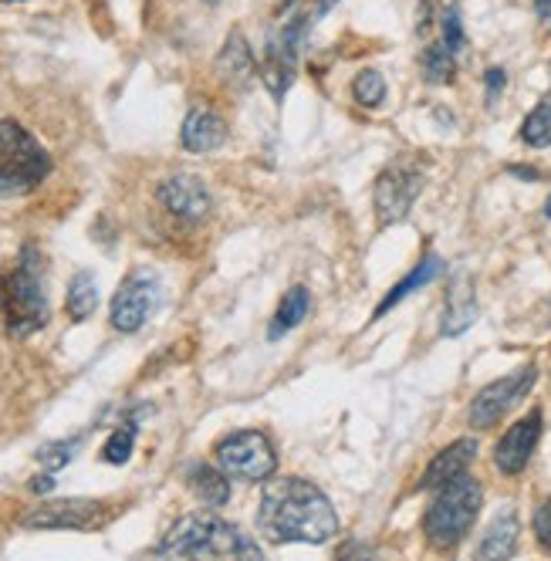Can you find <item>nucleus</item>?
I'll use <instances>...</instances> for the list:
<instances>
[{"mask_svg":"<svg viewBox=\"0 0 551 561\" xmlns=\"http://www.w3.org/2000/svg\"><path fill=\"white\" fill-rule=\"evenodd\" d=\"M257 531L274 545H325L338 531V514L308 480H271L257 507Z\"/></svg>","mask_w":551,"mask_h":561,"instance_id":"1","label":"nucleus"},{"mask_svg":"<svg viewBox=\"0 0 551 561\" xmlns=\"http://www.w3.org/2000/svg\"><path fill=\"white\" fill-rule=\"evenodd\" d=\"M156 551L167 558H261V545L217 514L180 517Z\"/></svg>","mask_w":551,"mask_h":561,"instance_id":"2","label":"nucleus"},{"mask_svg":"<svg viewBox=\"0 0 551 561\" xmlns=\"http://www.w3.org/2000/svg\"><path fill=\"white\" fill-rule=\"evenodd\" d=\"M0 318L14 339H27L48 325V295L42 280V257L24 248L18 267L0 277Z\"/></svg>","mask_w":551,"mask_h":561,"instance_id":"3","label":"nucleus"},{"mask_svg":"<svg viewBox=\"0 0 551 561\" xmlns=\"http://www.w3.org/2000/svg\"><path fill=\"white\" fill-rule=\"evenodd\" d=\"M481 501H484V491L470 473H460L447 480L444 488H437V497H433L423 517V531L429 545H437V548L460 545L470 535V528H474V520L481 514Z\"/></svg>","mask_w":551,"mask_h":561,"instance_id":"4","label":"nucleus"},{"mask_svg":"<svg viewBox=\"0 0 551 561\" xmlns=\"http://www.w3.org/2000/svg\"><path fill=\"white\" fill-rule=\"evenodd\" d=\"M51 173V159L18 123H0V196L27 193Z\"/></svg>","mask_w":551,"mask_h":561,"instance_id":"5","label":"nucleus"},{"mask_svg":"<svg viewBox=\"0 0 551 561\" xmlns=\"http://www.w3.org/2000/svg\"><path fill=\"white\" fill-rule=\"evenodd\" d=\"M217 467L233 480L261 484V480L278 470V454H274L271 439L261 430H241L217 444Z\"/></svg>","mask_w":551,"mask_h":561,"instance_id":"6","label":"nucleus"},{"mask_svg":"<svg viewBox=\"0 0 551 561\" xmlns=\"http://www.w3.org/2000/svg\"><path fill=\"white\" fill-rule=\"evenodd\" d=\"M538 382V366H521L518 373H510L491 386H484L478 396H474V403H470V426L474 430H491L497 426L510 410H515L521 399L531 392V386Z\"/></svg>","mask_w":551,"mask_h":561,"instance_id":"7","label":"nucleus"},{"mask_svg":"<svg viewBox=\"0 0 551 561\" xmlns=\"http://www.w3.org/2000/svg\"><path fill=\"white\" fill-rule=\"evenodd\" d=\"M24 528L37 531H89L105 525V504L89 501V497H65V501H48L37 504L21 517Z\"/></svg>","mask_w":551,"mask_h":561,"instance_id":"8","label":"nucleus"},{"mask_svg":"<svg viewBox=\"0 0 551 561\" xmlns=\"http://www.w3.org/2000/svg\"><path fill=\"white\" fill-rule=\"evenodd\" d=\"M420 193H423V170H416L413 163H392L389 170H382L372 190L379 224H400L413 210Z\"/></svg>","mask_w":551,"mask_h":561,"instance_id":"9","label":"nucleus"},{"mask_svg":"<svg viewBox=\"0 0 551 561\" xmlns=\"http://www.w3.org/2000/svg\"><path fill=\"white\" fill-rule=\"evenodd\" d=\"M308 21L295 18L285 24V31L278 37H271L267 48H264V65H261V82L267 85V92L274 99H282L291 82H295V71H298V51H301V37H305Z\"/></svg>","mask_w":551,"mask_h":561,"instance_id":"10","label":"nucleus"},{"mask_svg":"<svg viewBox=\"0 0 551 561\" xmlns=\"http://www.w3.org/2000/svg\"><path fill=\"white\" fill-rule=\"evenodd\" d=\"M156 298H160V277L152 271H133L112 298V329L126 335L139 332L149 311L156 308Z\"/></svg>","mask_w":551,"mask_h":561,"instance_id":"11","label":"nucleus"},{"mask_svg":"<svg viewBox=\"0 0 551 561\" xmlns=\"http://www.w3.org/2000/svg\"><path fill=\"white\" fill-rule=\"evenodd\" d=\"M156 196H160V204L180 220H204L214 210V196H210L207 183L200 176H190V173L163 180L160 190H156Z\"/></svg>","mask_w":551,"mask_h":561,"instance_id":"12","label":"nucleus"},{"mask_svg":"<svg viewBox=\"0 0 551 561\" xmlns=\"http://www.w3.org/2000/svg\"><path fill=\"white\" fill-rule=\"evenodd\" d=\"M538 436H541V410H531L525 420H518L515 426H510L494 447V463L501 473L515 477L528 467L535 447H538Z\"/></svg>","mask_w":551,"mask_h":561,"instance_id":"13","label":"nucleus"},{"mask_svg":"<svg viewBox=\"0 0 551 561\" xmlns=\"http://www.w3.org/2000/svg\"><path fill=\"white\" fill-rule=\"evenodd\" d=\"M474 457H478V439H457V444H450L447 450H440L437 457L429 460V467H426V473L420 480V488H426V491L444 488L447 480L467 473V467L474 463Z\"/></svg>","mask_w":551,"mask_h":561,"instance_id":"14","label":"nucleus"},{"mask_svg":"<svg viewBox=\"0 0 551 561\" xmlns=\"http://www.w3.org/2000/svg\"><path fill=\"white\" fill-rule=\"evenodd\" d=\"M180 139H183V149L190 152H214L227 139V123L214 108H193L180 129Z\"/></svg>","mask_w":551,"mask_h":561,"instance_id":"15","label":"nucleus"},{"mask_svg":"<svg viewBox=\"0 0 551 561\" xmlns=\"http://www.w3.org/2000/svg\"><path fill=\"white\" fill-rule=\"evenodd\" d=\"M478 295H474V285H470V277H457L450 285V295H447V308H444V325L440 332L444 335H460L467 332L470 325L478 322Z\"/></svg>","mask_w":551,"mask_h":561,"instance_id":"16","label":"nucleus"},{"mask_svg":"<svg viewBox=\"0 0 551 561\" xmlns=\"http://www.w3.org/2000/svg\"><path fill=\"white\" fill-rule=\"evenodd\" d=\"M217 75L223 78V82L230 85H248L251 78H254V55L244 42V34H230L227 37V45L217 58Z\"/></svg>","mask_w":551,"mask_h":561,"instance_id":"17","label":"nucleus"},{"mask_svg":"<svg viewBox=\"0 0 551 561\" xmlns=\"http://www.w3.org/2000/svg\"><path fill=\"white\" fill-rule=\"evenodd\" d=\"M518 548V514L504 511L491 520L484 541L478 545V558H510Z\"/></svg>","mask_w":551,"mask_h":561,"instance_id":"18","label":"nucleus"},{"mask_svg":"<svg viewBox=\"0 0 551 561\" xmlns=\"http://www.w3.org/2000/svg\"><path fill=\"white\" fill-rule=\"evenodd\" d=\"M440 271H444V261H440L437 254H426V257H423V261H420V264H416V267H413V271L403 277V280H400V285H397V288H392V291L382 298V305L376 308V318H379V314H386L389 308H397V305H400L403 298H410L416 288H426L429 280L437 277Z\"/></svg>","mask_w":551,"mask_h":561,"instance_id":"19","label":"nucleus"},{"mask_svg":"<svg viewBox=\"0 0 551 561\" xmlns=\"http://www.w3.org/2000/svg\"><path fill=\"white\" fill-rule=\"evenodd\" d=\"M186 477H190V491L200 497L207 507H223L230 501V480H227L223 470H214L207 463H196Z\"/></svg>","mask_w":551,"mask_h":561,"instance_id":"20","label":"nucleus"},{"mask_svg":"<svg viewBox=\"0 0 551 561\" xmlns=\"http://www.w3.org/2000/svg\"><path fill=\"white\" fill-rule=\"evenodd\" d=\"M65 308L71 314V322H85V318L95 314L99 308V280L92 271H78L68 285V298H65Z\"/></svg>","mask_w":551,"mask_h":561,"instance_id":"21","label":"nucleus"},{"mask_svg":"<svg viewBox=\"0 0 551 561\" xmlns=\"http://www.w3.org/2000/svg\"><path fill=\"white\" fill-rule=\"evenodd\" d=\"M308 308H311V295H308V288H291L285 298H282V305H278V311H274V322H271V329H267V339H282V335H288L291 329H298L305 318H308Z\"/></svg>","mask_w":551,"mask_h":561,"instance_id":"22","label":"nucleus"},{"mask_svg":"<svg viewBox=\"0 0 551 561\" xmlns=\"http://www.w3.org/2000/svg\"><path fill=\"white\" fill-rule=\"evenodd\" d=\"M521 139L531 146V149H544L551 146V95H544L525 118L521 126Z\"/></svg>","mask_w":551,"mask_h":561,"instance_id":"23","label":"nucleus"},{"mask_svg":"<svg viewBox=\"0 0 551 561\" xmlns=\"http://www.w3.org/2000/svg\"><path fill=\"white\" fill-rule=\"evenodd\" d=\"M454 68H457L454 51L444 42L440 45H429L423 51V78H426L429 85H447L450 78H454Z\"/></svg>","mask_w":551,"mask_h":561,"instance_id":"24","label":"nucleus"},{"mask_svg":"<svg viewBox=\"0 0 551 561\" xmlns=\"http://www.w3.org/2000/svg\"><path fill=\"white\" fill-rule=\"evenodd\" d=\"M352 95H356V102L366 108H379L386 102V78L376 68L359 71L356 82H352Z\"/></svg>","mask_w":551,"mask_h":561,"instance_id":"25","label":"nucleus"},{"mask_svg":"<svg viewBox=\"0 0 551 561\" xmlns=\"http://www.w3.org/2000/svg\"><path fill=\"white\" fill-rule=\"evenodd\" d=\"M133 447H136V423H123L119 430H115L108 439H105V447H102V460L112 463V467H119L133 457Z\"/></svg>","mask_w":551,"mask_h":561,"instance_id":"26","label":"nucleus"},{"mask_svg":"<svg viewBox=\"0 0 551 561\" xmlns=\"http://www.w3.org/2000/svg\"><path fill=\"white\" fill-rule=\"evenodd\" d=\"M74 450H78V439H61V444H48V447L37 450V460H42L48 470H58V467L71 463Z\"/></svg>","mask_w":551,"mask_h":561,"instance_id":"27","label":"nucleus"},{"mask_svg":"<svg viewBox=\"0 0 551 561\" xmlns=\"http://www.w3.org/2000/svg\"><path fill=\"white\" fill-rule=\"evenodd\" d=\"M444 45H447L454 55H457V51H463V45H467L460 8H447V11H444Z\"/></svg>","mask_w":551,"mask_h":561,"instance_id":"28","label":"nucleus"},{"mask_svg":"<svg viewBox=\"0 0 551 561\" xmlns=\"http://www.w3.org/2000/svg\"><path fill=\"white\" fill-rule=\"evenodd\" d=\"M535 538L544 551H551V497L541 501L535 511Z\"/></svg>","mask_w":551,"mask_h":561,"instance_id":"29","label":"nucleus"},{"mask_svg":"<svg viewBox=\"0 0 551 561\" xmlns=\"http://www.w3.org/2000/svg\"><path fill=\"white\" fill-rule=\"evenodd\" d=\"M484 85H487V105H494L497 102V95L504 92V85H507V75L501 71V68H491L487 71V78H484Z\"/></svg>","mask_w":551,"mask_h":561,"instance_id":"30","label":"nucleus"},{"mask_svg":"<svg viewBox=\"0 0 551 561\" xmlns=\"http://www.w3.org/2000/svg\"><path fill=\"white\" fill-rule=\"evenodd\" d=\"M433 8H437V0H420V31H426L433 24Z\"/></svg>","mask_w":551,"mask_h":561,"instance_id":"31","label":"nucleus"},{"mask_svg":"<svg viewBox=\"0 0 551 561\" xmlns=\"http://www.w3.org/2000/svg\"><path fill=\"white\" fill-rule=\"evenodd\" d=\"M51 488H55V480H51L48 473H45V477H34V480H31V491H37V494H48Z\"/></svg>","mask_w":551,"mask_h":561,"instance_id":"32","label":"nucleus"},{"mask_svg":"<svg viewBox=\"0 0 551 561\" xmlns=\"http://www.w3.org/2000/svg\"><path fill=\"white\" fill-rule=\"evenodd\" d=\"M535 11H538V18L551 27V0H535Z\"/></svg>","mask_w":551,"mask_h":561,"instance_id":"33","label":"nucleus"},{"mask_svg":"<svg viewBox=\"0 0 551 561\" xmlns=\"http://www.w3.org/2000/svg\"><path fill=\"white\" fill-rule=\"evenodd\" d=\"M335 4V0H319V8H314V14L311 18H322V14H329V8Z\"/></svg>","mask_w":551,"mask_h":561,"instance_id":"34","label":"nucleus"},{"mask_svg":"<svg viewBox=\"0 0 551 561\" xmlns=\"http://www.w3.org/2000/svg\"><path fill=\"white\" fill-rule=\"evenodd\" d=\"M544 217H548V220H551V196H548V199H544Z\"/></svg>","mask_w":551,"mask_h":561,"instance_id":"35","label":"nucleus"},{"mask_svg":"<svg viewBox=\"0 0 551 561\" xmlns=\"http://www.w3.org/2000/svg\"><path fill=\"white\" fill-rule=\"evenodd\" d=\"M0 4H21V0H0Z\"/></svg>","mask_w":551,"mask_h":561,"instance_id":"36","label":"nucleus"},{"mask_svg":"<svg viewBox=\"0 0 551 561\" xmlns=\"http://www.w3.org/2000/svg\"><path fill=\"white\" fill-rule=\"evenodd\" d=\"M204 4H210V8H214V4H220V0H204Z\"/></svg>","mask_w":551,"mask_h":561,"instance_id":"37","label":"nucleus"}]
</instances>
